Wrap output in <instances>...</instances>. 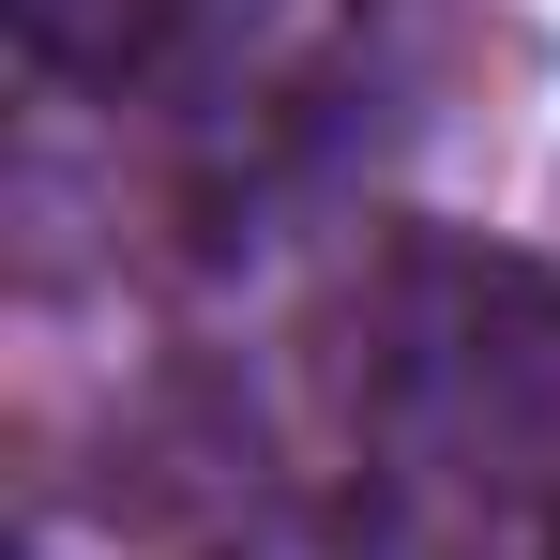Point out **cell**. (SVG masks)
<instances>
[{"mask_svg": "<svg viewBox=\"0 0 560 560\" xmlns=\"http://www.w3.org/2000/svg\"><path fill=\"white\" fill-rule=\"evenodd\" d=\"M334 378H349V440L378 469L515 500L530 469H560V273L424 228L349 288Z\"/></svg>", "mask_w": 560, "mask_h": 560, "instance_id": "6da1fadb", "label": "cell"}, {"mask_svg": "<svg viewBox=\"0 0 560 560\" xmlns=\"http://www.w3.org/2000/svg\"><path fill=\"white\" fill-rule=\"evenodd\" d=\"M0 15H15L31 77H77V92H121V77H152V61L197 31V0H0Z\"/></svg>", "mask_w": 560, "mask_h": 560, "instance_id": "7a4b0ae2", "label": "cell"}, {"mask_svg": "<svg viewBox=\"0 0 560 560\" xmlns=\"http://www.w3.org/2000/svg\"><path fill=\"white\" fill-rule=\"evenodd\" d=\"M546 560H560V530H546Z\"/></svg>", "mask_w": 560, "mask_h": 560, "instance_id": "3957f363", "label": "cell"}]
</instances>
